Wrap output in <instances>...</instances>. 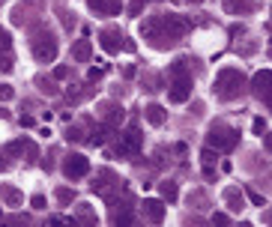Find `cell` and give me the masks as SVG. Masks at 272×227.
<instances>
[{
  "label": "cell",
  "instance_id": "6da1fadb",
  "mask_svg": "<svg viewBox=\"0 0 272 227\" xmlns=\"http://www.w3.org/2000/svg\"><path fill=\"white\" fill-rule=\"evenodd\" d=\"M186 27H189V24H186L179 15L168 12V15H159V18L147 21V24L141 27V33H144L156 48H168V45H173V42L186 33Z\"/></svg>",
  "mask_w": 272,
  "mask_h": 227
},
{
  "label": "cell",
  "instance_id": "7a4b0ae2",
  "mask_svg": "<svg viewBox=\"0 0 272 227\" xmlns=\"http://www.w3.org/2000/svg\"><path fill=\"white\" fill-rule=\"evenodd\" d=\"M212 90H215V96L221 102H231V99H237L245 90V75L239 69H221L215 75V87Z\"/></svg>",
  "mask_w": 272,
  "mask_h": 227
},
{
  "label": "cell",
  "instance_id": "3957f363",
  "mask_svg": "<svg viewBox=\"0 0 272 227\" xmlns=\"http://www.w3.org/2000/svg\"><path fill=\"white\" fill-rule=\"evenodd\" d=\"M239 141V131L231 129V126H212L209 134H206V144L215 147V150H234Z\"/></svg>",
  "mask_w": 272,
  "mask_h": 227
},
{
  "label": "cell",
  "instance_id": "277c9868",
  "mask_svg": "<svg viewBox=\"0 0 272 227\" xmlns=\"http://www.w3.org/2000/svg\"><path fill=\"white\" fill-rule=\"evenodd\" d=\"M138 150H141V131H138V126H129V129L120 134L117 156H135Z\"/></svg>",
  "mask_w": 272,
  "mask_h": 227
},
{
  "label": "cell",
  "instance_id": "5b68a950",
  "mask_svg": "<svg viewBox=\"0 0 272 227\" xmlns=\"http://www.w3.org/2000/svg\"><path fill=\"white\" fill-rule=\"evenodd\" d=\"M63 173H66L69 179H81V176H87L90 173V159H84V156H66V162H63Z\"/></svg>",
  "mask_w": 272,
  "mask_h": 227
},
{
  "label": "cell",
  "instance_id": "8992f818",
  "mask_svg": "<svg viewBox=\"0 0 272 227\" xmlns=\"http://www.w3.org/2000/svg\"><path fill=\"white\" fill-rule=\"evenodd\" d=\"M33 54L39 60H54V54H57V42H54V36L51 33H42L39 39L33 42Z\"/></svg>",
  "mask_w": 272,
  "mask_h": 227
},
{
  "label": "cell",
  "instance_id": "52a82bcc",
  "mask_svg": "<svg viewBox=\"0 0 272 227\" xmlns=\"http://www.w3.org/2000/svg\"><path fill=\"white\" fill-rule=\"evenodd\" d=\"M189 96H192V78H173V81H170L168 99L173 102V105H183Z\"/></svg>",
  "mask_w": 272,
  "mask_h": 227
},
{
  "label": "cell",
  "instance_id": "ba28073f",
  "mask_svg": "<svg viewBox=\"0 0 272 227\" xmlns=\"http://www.w3.org/2000/svg\"><path fill=\"white\" fill-rule=\"evenodd\" d=\"M144 215H147V218H150L153 224L165 221V203H162V200H156V197L144 200Z\"/></svg>",
  "mask_w": 272,
  "mask_h": 227
},
{
  "label": "cell",
  "instance_id": "9c48e42d",
  "mask_svg": "<svg viewBox=\"0 0 272 227\" xmlns=\"http://www.w3.org/2000/svg\"><path fill=\"white\" fill-rule=\"evenodd\" d=\"M254 96L269 105V69H263V72L254 75Z\"/></svg>",
  "mask_w": 272,
  "mask_h": 227
},
{
  "label": "cell",
  "instance_id": "30bf717a",
  "mask_svg": "<svg viewBox=\"0 0 272 227\" xmlns=\"http://www.w3.org/2000/svg\"><path fill=\"white\" fill-rule=\"evenodd\" d=\"M99 45H102L108 54H117L120 45H123V33L120 30H105L102 36H99Z\"/></svg>",
  "mask_w": 272,
  "mask_h": 227
},
{
  "label": "cell",
  "instance_id": "8fae6325",
  "mask_svg": "<svg viewBox=\"0 0 272 227\" xmlns=\"http://www.w3.org/2000/svg\"><path fill=\"white\" fill-rule=\"evenodd\" d=\"M90 6L96 9V15H120L123 9L120 0H90Z\"/></svg>",
  "mask_w": 272,
  "mask_h": 227
},
{
  "label": "cell",
  "instance_id": "7c38bea8",
  "mask_svg": "<svg viewBox=\"0 0 272 227\" xmlns=\"http://www.w3.org/2000/svg\"><path fill=\"white\" fill-rule=\"evenodd\" d=\"M96 179H99V183H93V189H96L99 195H108V192H111V186H123V179H117L111 170H102Z\"/></svg>",
  "mask_w": 272,
  "mask_h": 227
},
{
  "label": "cell",
  "instance_id": "4fadbf2b",
  "mask_svg": "<svg viewBox=\"0 0 272 227\" xmlns=\"http://www.w3.org/2000/svg\"><path fill=\"white\" fill-rule=\"evenodd\" d=\"M144 114H147V123H150V126H162V123H165V117H168V114H165V108H162V105H156V102H153V105H147V111H144Z\"/></svg>",
  "mask_w": 272,
  "mask_h": 227
},
{
  "label": "cell",
  "instance_id": "5bb4252c",
  "mask_svg": "<svg viewBox=\"0 0 272 227\" xmlns=\"http://www.w3.org/2000/svg\"><path fill=\"white\" fill-rule=\"evenodd\" d=\"M224 9L228 12H251L254 3L251 0H224Z\"/></svg>",
  "mask_w": 272,
  "mask_h": 227
},
{
  "label": "cell",
  "instance_id": "9a60e30c",
  "mask_svg": "<svg viewBox=\"0 0 272 227\" xmlns=\"http://www.w3.org/2000/svg\"><path fill=\"white\" fill-rule=\"evenodd\" d=\"M90 51H93V48H90V42H87V39H81V42L75 45V51H72V54H75V60H78V63H87V60H90Z\"/></svg>",
  "mask_w": 272,
  "mask_h": 227
},
{
  "label": "cell",
  "instance_id": "2e32d148",
  "mask_svg": "<svg viewBox=\"0 0 272 227\" xmlns=\"http://www.w3.org/2000/svg\"><path fill=\"white\" fill-rule=\"evenodd\" d=\"M0 195H3V200H6L9 206H18V203H21V195H18L15 189H0Z\"/></svg>",
  "mask_w": 272,
  "mask_h": 227
},
{
  "label": "cell",
  "instance_id": "e0dca14e",
  "mask_svg": "<svg viewBox=\"0 0 272 227\" xmlns=\"http://www.w3.org/2000/svg\"><path fill=\"white\" fill-rule=\"evenodd\" d=\"M224 197H228V203H231V209H234V212H239V209H242V195H237V189H231Z\"/></svg>",
  "mask_w": 272,
  "mask_h": 227
},
{
  "label": "cell",
  "instance_id": "ac0fdd59",
  "mask_svg": "<svg viewBox=\"0 0 272 227\" xmlns=\"http://www.w3.org/2000/svg\"><path fill=\"white\" fill-rule=\"evenodd\" d=\"M176 195H179V192H176L173 183H162V197H165V200H176Z\"/></svg>",
  "mask_w": 272,
  "mask_h": 227
},
{
  "label": "cell",
  "instance_id": "d6986e66",
  "mask_svg": "<svg viewBox=\"0 0 272 227\" xmlns=\"http://www.w3.org/2000/svg\"><path fill=\"white\" fill-rule=\"evenodd\" d=\"M105 138H108V129H105V126H99V129L93 131V138H90V144H96V147H102V144H105Z\"/></svg>",
  "mask_w": 272,
  "mask_h": 227
},
{
  "label": "cell",
  "instance_id": "ffe728a7",
  "mask_svg": "<svg viewBox=\"0 0 272 227\" xmlns=\"http://www.w3.org/2000/svg\"><path fill=\"white\" fill-rule=\"evenodd\" d=\"M57 200L66 206V203H72V200H75V192H69V189H57Z\"/></svg>",
  "mask_w": 272,
  "mask_h": 227
},
{
  "label": "cell",
  "instance_id": "44dd1931",
  "mask_svg": "<svg viewBox=\"0 0 272 227\" xmlns=\"http://www.w3.org/2000/svg\"><path fill=\"white\" fill-rule=\"evenodd\" d=\"M9 45H12V36H9V30H6V27H0V48L6 51Z\"/></svg>",
  "mask_w": 272,
  "mask_h": 227
},
{
  "label": "cell",
  "instance_id": "7402d4cb",
  "mask_svg": "<svg viewBox=\"0 0 272 227\" xmlns=\"http://www.w3.org/2000/svg\"><path fill=\"white\" fill-rule=\"evenodd\" d=\"M12 96H15V90H12L9 84H0V99L6 102V99H12Z\"/></svg>",
  "mask_w": 272,
  "mask_h": 227
},
{
  "label": "cell",
  "instance_id": "603a6c76",
  "mask_svg": "<svg viewBox=\"0 0 272 227\" xmlns=\"http://www.w3.org/2000/svg\"><path fill=\"white\" fill-rule=\"evenodd\" d=\"M263 131H266V120L257 117V120H254V134H263Z\"/></svg>",
  "mask_w": 272,
  "mask_h": 227
},
{
  "label": "cell",
  "instance_id": "cb8c5ba5",
  "mask_svg": "<svg viewBox=\"0 0 272 227\" xmlns=\"http://www.w3.org/2000/svg\"><path fill=\"white\" fill-rule=\"evenodd\" d=\"M248 197H251V203H257V206H266V197L257 195V192H248Z\"/></svg>",
  "mask_w": 272,
  "mask_h": 227
},
{
  "label": "cell",
  "instance_id": "d4e9b609",
  "mask_svg": "<svg viewBox=\"0 0 272 227\" xmlns=\"http://www.w3.org/2000/svg\"><path fill=\"white\" fill-rule=\"evenodd\" d=\"M30 203H33V209H45V197L42 195H33L30 197Z\"/></svg>",
  "mask_w": 272,
  "mask_h": 227
},
{
  "label": "cell",
  "instance_id": "484cf974",
  "mask_svg": "<svg viewBox=\"0 0 272 227\" xmlns=\"http://www.w3.org/2000/svg\"><path fill=\"white\" fill-rule=\"evenodd\" d=\"M147 3H150V0H132V15H138V12H141Z\"/></svg>",
  "mask_w": 272,
  "mask_h": 227
},
{
  "label": "cell",
  "instance_id": "4316f807",
  "mask_svg": "<svg viewBox=\"0 0 272 227\" xmlns=\"http://www.w3.org/2000/svg\"><path fill=\"white\" fill-rule=\"evenodd\" d=\"M9 69H12V60L3 54V57H0V72H9Z\"/></svg>",
  "mask_w": 272,
  "mask_h": 227
},
{
  "label": "cell",
  "instance_id": "83f0119b",
  "mask_svg": "<svg viewBox=\"0 0 272 227\" xmlns=\"http://www.w3.org/2000/svg\"><path fill=\"white\" fill-rule=\"evenodd\" d=\"M212 221H215V224H228V221H231V218H228V215H224V212H215V215H212Z\"/></svg>",
  "mask_w": 272,
  "mask_h": 227
},
{
  "label": "cell",
  "instance_id": "f1b7e54d",
  "mask_svg": "<svg viewBox=\"0 0 272 227\" xmlns=\"http://www.w3.org/2000/svg\"><path fill=\"white\" fill-rule=\"evenodd\" d=\"M201 159H204L206 164H212V162H215V153H212V150H204V153H201Z\"/></svg>",
  "mask_w": 272,
  "mask_h": 227
},
{
  "label": "cell",
  "instance_id": "f546056e",
  "mask_svg": "<svg viewBox=\"0 0 272 227\" xmlns=\"http://www.w3.org/2000/svg\"><path fill=\"white\" fill-rule=\"evenodd\" d=\"M66 141H81V129H69L66 131Z\"/></svg>",
  "mask_w": 272,
  "mask_h": 227
},
{
  "label": "cell",
  "instance_id": "4dcf8cb0",
  "mask_svg": "<svg viewBox=\"0 0 272 227\" xmlns=\"http://www.w3.org/2000/svg\"><path fill=\"white\" fill-rule=\"evenodd\" d=\"M66 75H69L66 66H57V69H54V78H66Z\"/></svg>",
  "mask_w": 272,
  "mask_h": 227
},
{
  "label": "cell",
  "instance_id": "1f68e13d",
  "mask_svg": "<svg viewBox=\"0 0 272 227\" xmlns=\"http://www.w3.org/2000/svg\"><path fill=\"white\" fill-rule=\"evenodd\" d=\"M33 123H36L33 117H21V126H24V129H30V126H33Z\"/></svg>",
  "mask_w": 272,
  "mask_h": 227
},
{
  "label": "cell",
  "instance_id": "d6a6232c",
  "mask_svg": "<svg viewBox=\"0 0 272 227\" xmlns=\"http://www.w3.org/2000/svg\"><path fill=\"white\" fill-rule=\"evenodd\" d=\"M189 3H204V0H189Z\"/></svg>",
  "mask_w": 272,
  "mask_h": 227
}]
</instances>
